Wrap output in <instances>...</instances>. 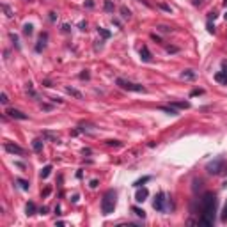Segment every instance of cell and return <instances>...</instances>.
<instances>
[{
  "label": "cell",
  "mask_w": 227,
  "mask_h": 227,
  "mask_svg": "<svg viewBox=\"0 0 227 227\" xmlns=\"http://www.w3.org/2000/svg\"><path fill=\"white\" fill-rule=\"evenodd\" d=\"M200 204H202V208H200V220H199V224L211 227L215 224V213H217V195L211 193V192L204 193Z\"/></svg>",
  "instance_id": "1"
},
{
  "label": "cell",
  "mask_w": 227,
  "mask_h": 227,
  "mask_svg": "<svg viewBox=\"0 0 227 227\" xmlns=\"http://www.w3.org/2000/svg\"><path fill=\"white\" fill-rule=\"evenodd\" d=\"M115 202H117V193H115V190H108L103 195V199H101V213L103 215H110V213H114V209H115Z\"/></svg>",
  "instance_id": "2"
},
{
  "label": "cell",
  "mask_w": 227,
  "mask_h": 227,
  "mask_svg": "<svg viewBox=\"0 0 227 227\" xmlns=\"http://www.w3.org/2000/svg\"><path fill=\"white\" fill-rule=\"evenodd\" d=\"M115 84L119 85L121 89H124V91H130V92H146V87L140 84H133V82H130V80H124V78H117L115 80Z\"/></svg>",
  "instance_id": "3"
},
{
  "label": "cell",
  "mask_w": 227,
  "mask_h": 227,
  "mask_svg": "<svg viewBox=\"0 0 227 227\" xmlns=\"http://www.w3.org/2000/svg\"><path fill=\"white\" fill-rule=\"evenodd\" d=\"M206 170H208V174H220L222 170H224V158H217V160H213L206 165Z\"/></svg>",
  "instance_id": "4"
},
{
  "label": "cell",
  "mask_w": 227,
  "mask_h": 227,
  "mask_svg": "<svg viewBox=\"0 0 227 227\" xmlns=\"http://www.w3.org/2000/svg\"><path fill=\"white\" fill-rule=\"evenodd\" d=\"M165 202H167V197H165V193H163V192H160V193L155 197L153 208H155L156 211H165Z\"/></svg>",
  "instance_id": "5"
},
{
  "label": "cell",
  "mask_w": 227,
  "mask_h": 227,
  "mask_svg": "<svg viewBox=\"0 0 227 227\" xmlns=\"http://www.w3.org/2000/svg\"><path fill=\"white\" fill-rule=\"evenodd\" d=\"M6 151L7 153H11V155H25V149L23 147H20V146H16V144H11V142H6Z\"/></svg>",
  "instance_id": "6"
},
{
  "label": "cell",
  "mask_w": 227,
  "mask_h": 227,
  "mask_svg": "<svg viewBox=\"0 0 227 227\" xmlns=\"http://www.w3.org/2000/svg\"><path fill=\"white\" fill-rule=\"evenodd\" d=\"M7 115H9V117H13V119H20V121H27L28 119L27 114L20 112V110H14V108H9V110H7Z\"/></svg>",
  "instance_id": "7"
},
{
  "label": "cell",
  "mask_w": 227,
  "mask_h": 227,
  "mask_svg": "<svg viewBox=\"0 0 227 227\" xmlns=\"http://www.w3.org/2000/svg\"><path fill=\"white\" fill-rule=\"evenodd\" d=\"M147 195H149V190H147V188L138 186V190H137V193H135V200H137V202H144V200L147 199Z\"/></svg>",
  "instance_id": "8"
},
{
  "label": "cell",
  "mask_w": 227,
  "mask_h": 227,
  "mask_svg": "<svg viewBox=\"0 0 227 227\" xmlns=\"http://www.w3.org/2000/svg\"><path fill=\"white\" fill-rule=\"evenodd\" d=\"M215 80L220 82V84H225L227 85V62H224V71L215 75Z\"/></svg>",
  "instance_id": "9"
},
{
  "label": "cell",
  "mask_w": 227,
  "mask_h": 227,
  "mask_svg": "<svg viewBox=\"0 0 227 227\" xmlns=\"http://www.w3.org/2000/svg\"><path fill=\"white\" fill-rule=\"evenodd\" d=\"M140 59L144 62H151V60H153V55H151V52H149L147 46H142L140 48Z\"/></svg>",
  "instance_id": "10"
},
{
  "label": "cell",
  "mask_w": 227,
  "mask_h": 227,
  "mask_svg": "<svg viewBox=\"0 0 227 227\" xmlns=\"http://www.w3.org/2000/svg\"><path fill=\"white\" fill-rule=\"evenodd\" d=\"M160 110H162V112H165V114H169V115H179L177 108H176V106H172V105H169V106L162 105V106H160Z\"/></svg>",
  "instance_id": "11"
},
{
  "label": "cell",
  "mask_w": 227,
  "mask_h": 227,
  "mask_svg": "<svg viewBox=\"0 0 227 227\" xmlns=\"http://www.w3.org/2000/svg\"><path fill=\"white\" fill-rule=\"evenodd\" d=\"M66 92H68V94H71L73 98H76V99H82V98H84V94H82L80 91H76L75 87H66Z\"/></svg>",
  "instance_id": "12"
},
{
  "label": "cell",
  "mask_w": 227,
  "mask_h": 227,
  "mask_svg": "<svg viewBox=\"0 0 227 227\" xmlns=\"http://www.w3.org/2000/svg\"><path fill=\"white\" fill-rule=\"evenodd\" d=\"M32 149H34L35 153H41L43 151V140L41 138H35V140L32 142Z\"/></svg>",
  "instance_id": "13"
},
{
  "label": "cell",
  "mask_w": 227,
  "mask_h": 227,
  "mask_svg": "<svg viewBox=\"0 0 227 227\" xmlns=\"http://www.w3.org/2000/svg\"><path fill=\"white\" fill-rule=\"evenodd\" d=\"M43 138H48V140H52V142H55V144H59V137H57V135H53V133H50V131H44V133H43Z\"/></svg>",
  "instance_id": "14"
},
{
  "label": "cell",
  "mask_w": 227,
  "mask_h": 227,
  "mask_svg": "<svg viewBox=\"0 0 227 227\" xmlns=\"http://www.w3.org/2000/svg\"><path fill=\"white\" fill-rule=\"evenodd\" d=\"M181 78H183V80H193V78H195V73L192 69H186V71L181 73Z\"/></svg>",
  "instance_id": "15"
},
{
  "label": "cell",
  "mask_w": 227,
  "mask_h": 227,
  "mask_svg": "<svg viewBox=\"0 0 227 227\" xmlns=\"http://www.w3.org/2000/svg\"><path fill=\"white\" fill-rule=\"evenodd\" d=\"M25 213H27L28 217H32L35 213V204L34 202H27V206H25Z\"/></svg>",
  "instance_id": "16"
},
{
  "label": "cell",
  "mask_w": 227,
  "mask_h": 227,
  "mask_svg": "<svg viewBox=\"0 0 227 227\" xmlns=\"http://www.w3.org/2000/svg\"><path fill=\"white\" fill-rule=\"evenodd\" d=\"M170 105L176 106V108H190V103H188V101H172Z\"/></svg>",
  "instance_id": "17"
},
{
  "label": "cell",
  "mask_w": 227,
  "mask_h": 227,
  "mask_svg": "<svg viewBox=\"0 0 227 227\" xmlns=\"http://www.w3.org/2000/svg\"><path fill=\"white\" fill-rule=\"evenodd\" d=\"M46 37H48L46 34H41V37H39V43H37V46H35V52H41V50L44 48V41H46Z\"/></svg>",
  "instance_id": "18"
},
{
  "label": "cell",
  "mask_w": 227,
  "mask_h": 227,
  "mask_svg": "<svg viewBox=\"0 0 227 227\" xmlns=\"http://www.w3.org/2000/svg\"><path fill=\"white\" fill-rule=\"evenodd\" d=\"M50 174H52V165H46V167L41 170V179H46Z\"/></svg>",
  "instance_id": "19"
},
{
  "label": "cell",
  "mask_w": 227,
  "mask_h": 227,
  "mask_svg": "<svg viewBox=\"0 0 227 227\" xmlns=\"http://www.w3.org/2000/svg\"><path fill=\"white\" fill-rule=\"evenodd\" d=\"M131 211H133L137 217H140V218H146V211H144V209H140V208L133 206V208H131Z\"/></svg>",
  "instance_id": "20"
},
{
  "label": "cell",
  "mask_w": 227,
  "mask_h": 227,
  "mask_svg": "<svg viewBox=\"0 0 227 227\" xmlns=\"http://www.w3.org/2000/svg\"><path fill=\"white\" fill-rule=\"evenodd\" d=\"M32 32H34V27H32L30 23H25V25H23V34H25V35H32Z\"/></svg>",
  "instance_id": "21"
},
{
  "label": "cell",
  "mask_w": 227,
  "mask_h": 227,
  "mask_svg": "<svg viewBox=\"0 0 227 227\" xmlns=\"http://www.w3.org/2000/svg\"><path fill=\"white\" fill-rule=\"evenodd\" d=\"M121 16H122L124 20H130V18H131V13H130V9H126V7L122 6V7H121Z\"/></svg>",
  "instance_id": "22"
},
{
  "label": "cell",
  "mask_w": 227,
  "mask_h": 227,
  "mask_svg": "<svg viewBox=\"0 0 227 227\" xmlns=\"http://www.w3.org/2000/svg\"><path fill=\"white\" fill-rule=\"evenodd\" d=\"M147 181H151V176H146V177H142V179H138V181H135L133 186H137V188H138V186H142V184L147 183Z\"/></svg>",
  "instance_id": "23"
},
{
  "label": "cell",
  "mask_w": 227,
  "mask_h": 227,
  "mask_svg": "<svg viewBox=\"0 0 227 227\" xmlns=\"http://www.w3.org/2000/svg\"><path fill=\"white\" fill-rule=\"evenodd\" d=\"M2 9H4V13H6L7 18H13V11H11V7L7 6V4H2Z\"/></svg>",
  "instance_id": "24"
},
{
  "label": "cell",
  "mask_w": 227,
  "mask_h": 227,
  "mask_svg": "<svg viewBox=\"0 0 227 227\" xmlns=\"http://www.w3.org/2000/svg\"><path fill=\"white\" fill-rule=\"evenodd\" d=\"M16 183L20 184L21 190H28V181H25V179H16Z\"/></svg>",
  "instance_id": "25"
},
{
  "label": "cell",
  "mask_w": 227,
  "mask_h": 227,
  "mask_svg": "<svg viewBox=\"0 0 227 227\" xmlns=\"http://www.w3.org/2000/svg\"><path fill=\"white\" fill-rule=\"evenodd\" d=\"M98 32L103 35V39H108V37H110V32H108V30H105L103 27H98Z\"/></svg>",
  "instance_id": "26"
},
{
  "label": "cell",
  "mask_w": 227,
  "mask_h": 227,
  "mask_svg": "<svg viewBox=\"0 0 227 227\" xmlns=\"http://www.w3.org/2000/svg\"><path fill=\"white\" fill-rule=\"evenodd\" d=\"M9 37H11V41L14 43V46H16V48H20V43H18V35L11 32V34H9Z\"/></svg>",
  "instance_id": "27"
},
{
  "label": "cell",
  "mask_w": 227,
  "mask_h": 227,
  "mask_svg": "<svg viewBox=\"0 0 227 227\" xmlns=\"http://www.w3.org/2000/svg\"><path fill=\"white\" fill-rule=\"evenodd\" d=\"M105 11H106V13H112V11H114V4L110 2V0H106V2H105Z\"/></svg>",
  "instance_id": "28"
},
{
  "label": "cell",
  "mask_w": 227,
  "mask_h": 227,
  "mask_svg": "<svg viewBox=\"0 0 227 227\" xmlns=\"http://www.w3.org/2000/svg\"><path fill=\"white\" fill-rule=\"evenodd\" d=\"M0 103H2V105H7V103H9V98H7L6 92H2V94H0Z\"/></svg>",
  "instance_id": "29"
},
{
  "label": "cell",
  "mask_w": 227,
  "mask_h": 227,
  "mask_svg": "<svg viewBox=\"0 0 227 227\" xmlns=\"http://www.w3.org/2000/svg\"><path fill=\"white\" fill-rule=\"evenodd\" d=\"M222 220L227 222V202H225V206H224V211H222Z\"/></svg>",
  "instance_id": "30"
},
{
  "label": "cell",
  "mask_w": 227,
  "mask_h": 227,
  "mask_svg": "<svg viewBox=\"0 0 227 227\" xmlns=\"http://www.w3.org/2000/svg\"><path fill=\"white\" fill-rule=\"evenodd\" d=\"M106 144H108V146H115V147H121V142H119V140H108Z\"/></svg>",
  "instance_id": "31"
},
{
  "label": "cell",
  "mask_w": 227,
  "mask_h": 227,
  "mask_svg": "<svg viewBox=\"0 0 227 227\" xmlns=\"http://www.w3.org/2000/svg\"><path fill=\"white\" fill-rule=\"evenodd\" d=\"M50 193H52V188H44V190L41 192V195H43V197H48Z\"/></svg>",
  "instance_id": "32"
},
{
  "label": "cell",
  "mask_w": 227,
  "mask_h": 227,
  "mask_svg": "<svg viewBox=\"0 0 227 227\" xmlns=\"http://www.w3.org/2000/svg\"><path fill=\"white\" fill-rule=\"evenodd\" d=\"M202 92H204L202 89H195V91L190 92V96H199V94H202Z\"/></svg>",
  "instance_id": "33"
},
{
  "label": "cell",
  "mask_w": 227,
  "mask_h": 227,
  "mask_svg": "<svg viewBox=\"0 0 227 227\" xmlns=\"http://www.w3.org/2000/svg\"><path fill=\"white\" fill-rule=\"evenodd\" d=\"M158 28H160L162 32H170V30H172V28H170V27H167V25H160Z\"/></svg>",
  "instance_id": "34"
},
{
  "label": "cell",
  "mask_w": 227,
  "mask_h": 227,
  "mask_svg": "<svg viewBox=\"0 0 227 227\" xmlns=\"http://www.w3.org/2000/svg\"><path fill=\"white\" fill-rule=\"evenodd\" d=\"M78 27H80V30H87V23H85V21H80Z\"/></svg>",
  "instance_id": "35"
},
{
  "label": "cell",
  "mask_w": 227,
  "mask_h": 227,
  "mask_svg": "<svg viewBox=\"0 0 227 227\" xmlns=\"http://www.w3.org/2000/svg\"><path fill=\"white\" fill-rule=\"evenodd\" d=\"M69 30H71V28H69V25H68V23H64V25H62V32H66V34H68Z\"/></svg>",
  "instance_id": "36"
},
{
  "label": "cell",
  "mask_w": 227,
  "mask_h": 227,
  "mask_svg": "<svg viewBox=\"0 0 227 227\" xmlns=\"http://www.w3.org/2000/svg\"><path fill=\"white\" fill-rule=\"evenodd\" d=\"M208 30H209V32H213V34H215V27H213L211 23H209V21H208Z\"/></svg>",
  "instance_id": "37"
},
{
  "label": "cell",
  "mask_w": 227,
  "mask_h": 227,
  "mask_svg": "<svg viewBox=\"0 0 227 227\" xmlns=\"http://www.w3.org/2000/svg\"><path fill=\"white\" fill-rule=\"evenodd\" d=\"M98 186V179H92L91 181V188H96Z\"/></svg>",
  "instance_id": "38"
},
{
  "label": "cell",
  "mask_w": 227,
  "mask_h": 227,
  "mask_svg": "<svg viewBox=\"0 0 227 227\" xmlns=\"http://www.w3.org/2000/svg\"><path fill=\"white\" fill-rule=\"evenodd\" d=\"M85 6H87V7H94V2H92V0H87V2H85Z\"/></svg>",
  "instance_id": "39"
},
{
  "label": "cell",
  "mask_w": 227,
  "mask_h": 227,
  "mask_svg": "<svg viewBox=\"0 0 227 227\" xmlns=\"http://www.w3.org/2000/svg\"><path fill=\"white\" fill-rule=\"evenodd\" d=\"M50 20H52V21H55V20H57V16H55V13H50Z\"/></svg>",
  "instance_id": "40"
},
{
  "label": "cell",
  "mask_w": 227,
  "mask_h": 227,
  "mask_svg": "<svg viewBox=\"0 0 227 227\" xmlns=\"http://www.w3.org/2000/svg\"><path fill=\"white\" fill-rule=\"evenodd\" d=\"M46 211H48V208H44V206H43L41 209H39V213H41V215H44V213H46Z\"/></svg>",
  "instance_id": "41"
},
{
  "label": "cell",
  "mask_w": 227,
  "mask_h": 227,
  "mask_svg": "<svg viewBox=\"0 0 227 227\" xmlns=\"http://www.w3.org/2000/svg\"><path fill=\"white\" fill-rule=\"evenodd\" d=\"M80 78H89V73H87V71H84V73L80 75Z\"/></svg>",
  "instance_id": "42"
},
{
  "label": "cell",
  "mask_w": 227,
  "mask_h": 227,
  "mask_svg": "<svg viewBox=\"0 0 227 227\" xmlns=\"http://www.w3.org/2000/svg\"><path fill=\"white\" fill-rule=\"evenodd\" d=\"M167 50H169V52H172V53H174V52H177V48H176V46H169Z\"/></svg>",
  "instance_id": "43"
},
{
  "label": "cell",
  "mask_w": 227,
  "mask_h": 227,
  "mask_svg": "<svg viewBox=\"0 0 227 227\" xmlns=\"http://www.w3.org/2000/svg\"><path fill=\"white\" fill-rule=\"evenodd\" d=\"M163 9V11H167V13H170V7H167V6H160Z\"/></svg>",
  "instance_id": "44"
},
{
  "label": "cell",
  "mask_w": 227,
  "mask_h": 227,
  "mask_svg": "<svg viewBox=\"0 0 227 227\" xmlns=\"http://www.w3.org/2000/svg\"><path fill=\"white\" fill-rule=\"evenodd\" d=\"M41 108H43V110H50L52 106H50V105H41Z\"/></svg>",
  "instance_id": "45"
},
{
  "label": "cell",
  "mask_w": 227,
  "mask_h": 227,
  "mask_svg": "<svg viewBox=\"0 0 227 227\" xmlns=\"http://www.w3.org/2000/svg\"><path fill=\"white\" fill-rule=\"evenodd\" d=\"M224 4H225V6H227V0H224Z\"/></svg>",
  "instance_id": "46"
},
{
  "label": "cell",
  "mask_w": 227,
  "mask_h": 227,
  "mask_svg": "<svg viewBox=\"0 0 227 227\" xmlns=\"http://www.w3.org/2000/svg\"><path fill=\"white\" fill-rule=\"evenodd\" d=\"M225 20H227V14H225Z\"/></svg>",
  "instance_id": "47"
}]
</instances>
